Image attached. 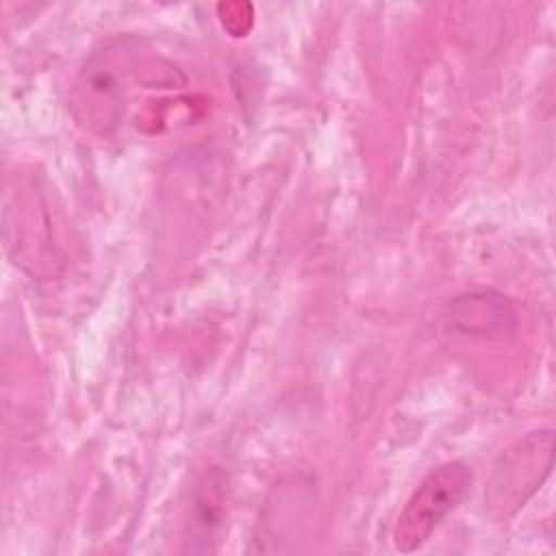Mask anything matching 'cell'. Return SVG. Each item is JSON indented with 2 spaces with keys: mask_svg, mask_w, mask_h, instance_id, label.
I'll return each instance as SVG.
<instances>
[{
  "mask_svg": "<svg viewBox=\"0 0 556 556\" xmlns=\"http://www.w3.org/2000/svg\"><path fill=\"white\" fill-rule=\"evenodd\" d=\"M554 467V432L534 430L515 441L493 467L484 502L489 515L508 519L541 489Z\"/></svg>",
  "mask_w": 556,
  "mask_h": 556,
  "instance_id": "obj_1",
  "label": "cell"
},
{
  "mask_svg": "<svg viewBox=\"0 0 556 556\" xmlns=\"http://www.w3.org/2000/svg\"><path fill=\"white\" fill-rule=\"evenodd\" d=\"M471 469L463 460H450L432 469L406 500L393 528L395 549H419L443 519L458 508L471 489Z\"/></svg>",
  "mask_w": 556,
  "mask_h": 556,
  "instance_id": "obj_2",
  "label": "cell"
},
{
  "mask_svg": "<svg viewBox=\"0 0 556 556\" xmlns=\"http://www.w3.org/2000/svg\"><path fill=\"white\" fill-rule=\"evenodd\" d=\"M450 326L467 337L502 339L517 328V308L493 289H469L458 293L447 311Z\"/></svg>",
  "mask_w": 556,
  "mask_h": 556,
  "instance_id": "obj_3",
  "label": "cell"
},
{
  "mask_svg": "<svg viewBox=\"0 0 556 556\" xmlns=\"http://www.w3.org/2000/svg\"><path fill=\"white\" fill-rule=\"evenodd\" d=\"M208 489H202L200 493V500H198V506H195V521H193V532H200L204 541V549H211L208 547V536H213L215 528L219 526V519H222V491L213 478L206 480Z\"/></svg>",
  "mask_w": 556,
  "mask_h": 556,
  "instance_id": "obj_4",
  "label": "cell"
}]
</instances>
